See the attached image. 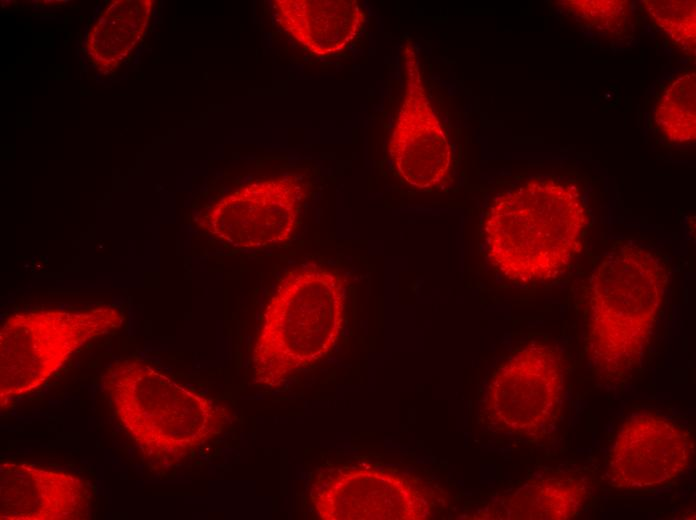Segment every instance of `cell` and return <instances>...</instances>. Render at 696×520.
<instances>
[{"label":"cell","mask_w":696,"mask_h":520,"mask_svg":"<svg viewBox=\"0 0 696 520\" xmlns=\"http://www.w3.org/2000/svg\"><path fill=\"white\" fill-rule=\"evenodd\" d=\"M587 213L570 183L531 180L496 197L484 222L487 255L517 283L553 280L582 247Z\"/></svg>","instance_id":"obj_1"},{"label":"cell","mask_w":696,"mask_h":520,"mask_svg":"<svg viewBox=\"0 0 696 520\" xmlns=\"http://www.w3.org/2000/svg\"><path fill=\"white\" fill-rule=\"evenodd\" d=\"M667 285V270L650 248L624 243L590 277L588 350L597 371L620 379L639 365Z\"/></svg>","instance_id":"obj_2"},{"label":"cell","mask_w":696,"mask_h":520,"mask_svg":"<svg viewBox=\"0 0 696 520\" xmlns=\"http://www.w3.org/2000/svg\"><path fill=\"white\" fill-rule=\"evenodd\" d=\"M345 304L336 272L315 264L287 272L265 306L252 349L254 384L279 387L326 356L342 330Z\"/></svg>","instance_id":"obj_3"},{"label":"cell","mask_w":696,"mask_h":520,"mask_svg":"<svg viewBox=\"0 0 696 520\" xmlns=\"http://www.w3.org/2000/svg\"><path fill=\"white\" fill-rule=\"evenodd\" d=\"M105 374L120 421L156 459L181 460L229 421V412L221 404L141 361H119Z\"/></svg>","instance_id":"obj_4"},{"label":"cell","mask_w":696,"mask_h":520,"mask_svg":"<svg viewBox=\"0 0 696 520\" xmlns=\"http://www.w3.org/2000/svg\"><path fill=\"white\" fill-rule=\"evenodd\" d=\"M120 323V312L108 306L11 315L0 333L1 397L37 389L75 350Z\"/></svg>","instance_id":"obj_5"},{"label":"cell","mask_w":696,"mask_h":520,"mask_svg":"<svg viewBox=\"0 0 696 520\" xmlns=\"http://www.w3.org/2000/svg\"><path fill=\"white\" fill-rule=\"evenodd\" d=\"M564 365L555 347L531 343L511 355L493 374L485 393V420L502 432L533 435L559 411Z\"/></svg>","instance_id":"obj_6"},{"label":"cell","mask_w":696,"mask_h":520,"mask_svg":"<svg viewBox=\"0 0 696 520\" xmlns=\"http://www.w3.org/2000/svg\"><path fill=\"white\" fill-rule=\"evenodd\" d=\"M304 196L293 175L254 181L218 200L205 214L203 226L235 248L282 243L295 228Z\"/></svg>","instance_id":"obj_7"},{"label":"cell","mask_w":696,"mask_h":520,"mask_svg":"<svg viewBox=\"0 0 696 520\" xmlns=\"http://www.w3.org/2000/svg\"><path fill=\"white\" fill-rule=\"evenodd\" d=\"M324 520H415L430 512L425 494L408 478L374 468H337L321 473L310 490Z\"/></svg>","instance_id":"obj_8"},{"label":"cell","mask_w":696,"mask_h":520,"mask_svg":"<svg viewBox=\"0 0 696 520\" xmlns=\"http://www.w3.org/2000/svg\"><path fill=\"white\" fill-rule=\"evenodd\" d=\"M404 92L388 143L397 172L409 185L428 189L451 166V148L427 95L418 56L408 41L403 50Z\"/></svg>","instance_id":"obj_9"},{"label":"cell","mask_w":696,"mask_h":520,"mask_svg":"<svg viewBox=\"0 0 696 520\" xmlns=\"http://www.w3.org/2000/svg\"><path fill=\"white\" fill-rule=\"evenodd\" d=\"M692 441L686 429L655 413L627 419L618 431L607 463L609 483L620 489L666 484L689 466Z\"/></svg>","instance_id":"obj_10"},{"label":"cell","mask_w":696,"mask_h":520,"mask_svg":"<svg viewBox=\"0 0 696 520\" xmlns=\"http://www.w3.org/2000/svg\"><path fill=\"white\" fill-rule=\"evenodd\" d=\"M85 485L69 474L30 466L1 468V515L7 519H67L87 509Z\"/></svg>","instance_id":"obj_11"},{"label":"cell","mask_w":696,"mask_h":520,"mask_svg":"<svg viewBox=\"0 0 696 520\" xmlns=\"http://www.w3.org/2000/svg\"><path fill=\"white\" fill-rule=\"evenodd\" d=\"M277 21L314 54L345 48L358 34L365 13L355 0H274Z\"/></svg>","instance_id":"obj_12"},{"label":"cell","mask_w":696,"mask_h":520,"mask_svg":"<svg viewBox=\"0 0 696 520\" xmlns=\"http://www.w3.org/2000/svg\"><path fill=\"white\" fill-rule=\"evenodd\" d=\"M152 2L114 1L91 26L86 41L90 61L101 69L117 67L145 34Z\"/></svg>","instance_id":"obj_13"},{"label":"cell","mask_w":696,"mask_h":520,"mask_svg":"<svg viewBox=\"0 0 696 520\" xmlns=\"http://www.w3.org/2000/svg\"><path fill=\"white\" fill-rule=\"evenodd\" d=\"M586 482L575 476L547 477L530 483L506 500L509 519H569L583 507Z\"/></svg>","instance_id":"obj_14"},{"label":"cell","mask_w":696,"mask_h":520,"mask_svg":"<svg viewBox=\"0 0 696 520\" xmlns=\"http://www.w3.org/2000/svg\"><path fill=\"white\" fill-rule=\"evenodd\" d=\"M654 120L665 137L676 143L695 141V72L678 74L661 93Z\"/></svg>","instance_id":"obj_15"},{"label":"cell","mask_w":696,"mask_h":520,"mask_svg":"<svg viewBox=\"0 0 696 520\" xmlns=\"http://www.w3.org/2000/svg\"><path fill=\"white\" fill-rule=\"evenodd\" d=\"M644 6L657 26L681 49L695 52L694 0H650Z\"/></svg>","instance_id":"obj_16"},{"label":"cell","mask_w":696,"mask_h":520,"mask_svg":"<svg viewBox=\"0 0 696 520\" xmlns=\"http://www.w3.org/2000/svg\"><path fill=\"white\" fill-rule=\"evenodd\" d=\"M564 6L582 21L610 32L622 29L628 15V2L620 0H573L565 1Z\"/></svg>","instance_id":"obj_17"}]
</instances>
